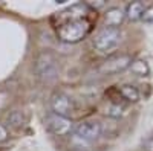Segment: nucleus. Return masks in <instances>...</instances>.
I'll return each mask as SVG.
<instances>
[{"label": "nucleus", "instance_id": "obj_1", "mask_svg": "<svg viewBox=\"0 0 153 151\" xmlns=\"http://www.w3.org/2000/svg\"><path fill=\"white\" fill-rule=\"evenodd\" d=\"M97 20V9L87 3L78 2L55 12L51 17V24L58 40L65 43H78L94 31Z\"/></svg>", "mask_w": 153, "mask_h": 151}, {"label": "nucleus", "instance_id": "obj_2", "mask_svg": "<svg viewBox=\"0 0 153 151\" xmlns=\"http://www.w3.org/2000/svg\"><path fill=\"white\" fill-rule=\"evenodd\" d=\"M121 43V31L120 28L104 26L94 38V47L100 55H110L118 49Z\"/></svg>", "mask_w": 153, "mask_h": 151}, {"label": "nucleus", "instance_id": "obj_3", "mask_svg": "<svg viewBox=\"0 0 153 151\" xmlns=\"http://www.w3.org/2000/svg\"><path fill=\"white\" fill-rule=\"evenodd\" d=\"M51 108H52V113L68 119L74 118L78 113V104L75 102V99L61 92H57L51 96Z\"/></svg>", "mask_w": 153, "mask_h": 151}, {"label": "nucleus", "instance_id": "obj_4", "mask_svg": "<svg viewBox=\"0 0 153 151\" xmlns=\"http://www.w3.org/2000/svg\"><path fill=\"white\" fill-rule=\"evenodd\" d=\"M35 73L38 78L43 81H52L58 75V64L55 57L51 52H42L38 54L35 60Z\"/></svg>", "mask_w": 153, "mask_h": 151}, {"label": "nucleus", "instance_id": "obj_5", "mask_svg": "<svg viewBox=\"0 0 153 151\" xmlns=\"http://www.w3.org/2000/svg\"><path fill=\"white\" fill-rule=\"evenodd\" d=\"M132 57L123 54V55H112L109 57L104 63H101L98 72L103 73V75H115V73H120L126 69H129L132 64Z\"/></svg>", "mask_w": 153, "mask_h": 151}, {"label": "nucleus", "instance_id": "obj_6", "mask_svg": "<svg viewBox=\"0 0 153 151\" xmlns=\"http://www.w3.org/2000/svg\"><path fill=\"white\" fill-rule=\"evenodd\" d=\"M45 124H46V128L57 136H66L72 131V121L68 118L58 116L55 113H49L46 116Z\"/></svg>", "mask_w": 153, "mask_h": 151}, {"label": "nucleus", "instance_id": "obj_7", "mask_svg": "<svg viewBox=\"0 0 153 151\" xmlns=\"http://www.w3.org/2000/svg\"><path fill=\"white\" fill-rule=\"evenodd\" d=\"M75 134L84 141H95L101 134V125L97 121H81L75 127Z\"/></svg>", "mask_w": 153, "mask_h": 151}, {"label": "nucleus", "instance_id": "obj_8", "mask_svg": "<svg viewBox=\"0 0 153 151\" xmlns=\"http://www.w3.org/2000/svg\"><path fill=\"white\" fill-rule=\"evenodd\" d=\"M124 12L121 8H110L106 12V26L110 28H118L120 24L124 21Z\"/></svg>", "mask_w": 153, "mask_h": 151}, {"label": "nucleus", "instance_id": "obj_9", "mask_svg": "<svg viewBox=\"0 0 153 151\" xmlns=\"http://www.w3.org/2000/svg\"><path fill=\"white\" fill-rule=\"evenodd\" d=\"M144 9H146V6H144L143 2H132V3L127 5V9H126L124 15H127V18L132 20V21L141 20V17L144 14Z\"/></svg>", "mask_w": 153, "mask_h": 151}, {"label": "nucleus", "instance_id": "obj_10", "mask_svg": "<svg viewBox=\"0 0 153 151\" xmlns=\"http://www.w3.org/2000/svg\"><path fill=\"white\" fill-rule=\"evenodd\" d=\"M118 92L121 95L123 99L129 101V102H136L139 99V92L135 85H130V84H124V85H120L118 87Z\"/></svg>", "mask_w": 153, "mask_h": 151}, {"label": "nucleus", "instance_id": "obj_11", "mask_svg": "<svg viewBox=\"0 0 153 151\" xmlns=\"http://www.w3.org/2000/svg\"><path fill=\"white\" fill-rule=\"evenodd\" d=\"M130 72L133 75H136V77H149L150 75V67L146 61L143 60H136V61H132L130 64Z\"/></svg>", "mask_w": 153, "mask_h": 151}, {"label": "nucleus", "instance_id": "obj_12", "mask_svg": "<svg viewBox=\"0 0 153 151\" xmlns=\"http://www.w3.org/2000/svg\"><path fill=\"white\" fill-rule=\"evenodd\" d=\"M8 122L12 125V127H22L23 122H25V118H23V113L16 110V111H12L11 115L8 116Z\"/></svg>", "mask_w": 153, "mask_h": 151}, {"label": "nucleus", "instance_id": "obj_13", "mask_svg": "<svg viewBox=\"0 0 153 151\" xmlns=\"http://www.w3.org/2000/svg\"><path fill=\"white\" fill-rule=\"evenodd\" d=\"M141 20H144L146 23H153V6H149L144 9V14H143Z\"/></svg>", "mask_w": 153, "mask_h": 151}, {"label": "nucleus", "instance_id": "obj_14", "mask_svg": "<svg viewBox=\"0 0 153 151\" xmlns=\"http://www.w3.org/2000/svg\"><path fill=\"white\" fill-rule=\"evenodd\" d=\"M143 147H144V151H153V137H147Z\"/></svg>", "mask_w": 153, "mask_h": 151}, {"label": "nucleus", "instance_id": "obj_15", "mask_svg": "<svg viewBox=\"0 0 153 151\" xmlns=\"http://www.w3.org/2000/svg\"><path fill=\"white\" fill-rule=\"evenodd\" d=\"M6 139H8V131L3 125L0 124V142H5Z\"/></svg>", "mask_w": 153, "mask_h": 151}]
</instances>
